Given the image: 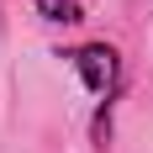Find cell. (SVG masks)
<instances>
[{
	"mask_svg": "<svg viewBox=\"0 0 153 153\" xmlns=\"http://www.w3.org/2000/svg\"><path fill=\"white\" fill-rule=\"evenodd\" d=\"M63 58L74 63V74L85 79V90H90V95H111V90H116V74H122L116 48H106V42H85V48H74V53H63Z\"/></svg>",
	"mask_w": 153,
	"mask_h": 153,
	"instance_id": "obj_1",
	"label": "cell"
},
{
	"mask_svg": "<svg viewBox=\"0 0 153 153\" xmlns=\"http://www.w3.org/2000/svg\"><path fill=\"white\" fill-rule=\"evenodd\" d=\"M42 21H85V5L79 0H32Z\"/></svg>",
	"mask_w": 153,
	"mask_h": 153,
	"instance_id": "obj_2",
	"label": "cell"
}]
</instances>
